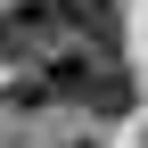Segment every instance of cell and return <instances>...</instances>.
I'll return each instance as SVG.
<instances>
[{
  "instance_id": "7a4b0ae2",
  "label": "cell",
  "mask_w": 148,
  "mask_h": 148,
  "mask_svg": "<svg viewBox=\"0 0 148 148\" xmlns=\"http://www.w3.org/2000/svg\"><path fill=\"white\" fill-rule=\"evenodd\" d=\"M49 8H58V25L74 33V41L115 49V0H49Z\"/></svg>"
},
{
  "instance_id": "3957f363",
  "label": "cell",
  "mask_w": 148,
  "mask_h": 148,
  "mask_svg": "<svg viewBox=\"0 0 148 148\" xmlns=\"http://www.w3.org/2000/svg\"><path fill=\"white\" fill-rule=\"evenodd\" d=\"M66 148H90V140H66Z\"/></svg>"
},
{
  "instance_id": "6da1fadb",
  "label": "cell",
  "mask_w": 148,
  "mask_h": 148,
  "mask_svg": "<svg viewBox=\"0 0 148 148\" xmlns=\"http://www.w3.org/2000/svg\"><path fill=\"white\" fill-rule=\"evenodd\" d=\"M58 41H66V25H58L49 0H16V8H0V58H49Z\"/></svg>"
}]
</instances>
